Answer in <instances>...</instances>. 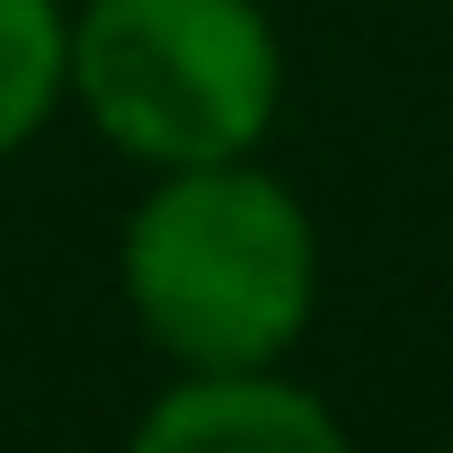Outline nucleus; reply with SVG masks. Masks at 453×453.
I'll use <instances>...</instances> for the list:
<instances>
[{
    "mask_svg": "<svg viewBox=\"0 0 453 453\" xmlns=\"http://www.w3.org/2000/svg\"><path fill=\"white\" fill-rule=\"evenodd\" d=\"M116 285L134 329L178 365H285L320 303V232L285 178L250 160L151 169L125 213Z\"/></svg>",
    "mask_w": 453,
    "mask_h": 453,
    "instance_id": "f257e3e1",
    "label": "nucleus"
},
{
    "mask_svg": "<svg viewBox=\"0 0 453 453\" xmlns=\"http://www.w3.org/2000/svg\"><path fill=\"white\" fill-rule=\"evenodd\" d=\"M72 107L134 169L250 160L285 107V45L258 0H81Z\"/></svg>",
    "mask_w": 453,
    "mask_h": 453,
    "instance_id": "f03ea898",
    "label": "nucleus"
},
{
    "mask_svg": "<svg viewBox=\"0 0 453 453\" xmlns=\"http://www.w3.org/2000/svg\"><path fill=\"white\" fill-rule=\"evenodd\" d=\"M134 444L151 453H338L347 418L285 365H204V373H178L134 418Z\"/></svg>",
    "mask_w": 453,
    "mask_h": 453,
    "instance_id": "7ed1b4c3",
    "label": "nucleus"
},
{
    "mask_svg": "<svg viewBox=\"0 0 453 453\" xmlns=\"http://www.w3.org/2000/svg\"><path fill=\"white\" fill-rule=\"evenodd\" d=\"M72 98V10L63 0H0V160L36 142Z\"/></svg>",
    "mask_w": 453,
    "mask_h": 453,
    "instance_id": "20e7f679",
    "label": "nucleus"
}]
</instances>
